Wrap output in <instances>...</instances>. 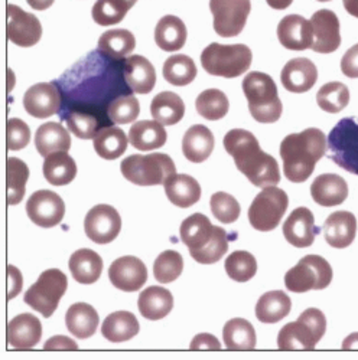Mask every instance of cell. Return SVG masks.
I'll return each instance as SVG.
<instances>
[{"label": "cell", "instance_id": "cell-1", "mask_svg": "<svg viewBox=\"0 0 358 360\" xmlns=\"http://www.w3.org/2000/svg\"><path fill=\"white\" fill-rule=\"evenodd\" d=\"M123 63L125 59H114L97 49L68 70L56 81L64 96L59 110L61 117L71 111H82L103 120L104 111H109V105L117 97L129 94L123 85Z\"/></svg>", "mask_w": 358, "mask_h": 360}, {"label": "cell", "instance_id": "cell-2", "mask_svg": "<svg viewBox=\"0 0 358 360\" xmlns=\"http://www.w3.org/2000/svg\"><path fill=\"white\" fill-rule=\"evenodd\" d=\"M224 148L254 186L264 189L280 182L276 159L263 152L253 133L245 129L230 130L224 137Z\"/></svg>", "mask_w": 358, "mask_h": 360}, {"label": "cell", "instance_id": "cell-3", "mask_svg": "<svg viewBox=\"0 0 358 360\" xmlns=\"http://www.w3.org/2000/svg\"><path fill=\"white\" fill-rule=\"evenodd\" d=\"M326 152V137L319 129L293 133L280 143L283 173L293 184H302L311 177L316 163Z\"/></svg>", "mask_w": 358, "mask_h": 360}, {"label": "cell", "instance_id": "cell-4", "mask_svg": "<svg viewBox=\"0 0 358 360\" xmlns=\"http://www.w3.org/2000/svg\"><path fill=\"white\" fill-rule=\"evenodd\" d=\"M181 239L199 264H216L228 251L226 229L214 226L202 214H194L181 224Z\"/></svg>", "mask_w": 358, "mask_h": 360}, {"label": "cell", "instance_id": "cell-5", "mask_svg": "<svg viewBox=\"0 0 358 360\" xmlns=\"http://www.w3.org/2000/svg\"><path fill=\"white\" fill-rule=\"evenodd\" d=\"M243 93L249 103L252 117L259 123H276L282 115L283 105L278 86L271 75L259 71L249 72L243 79Z\"/></svg>", "mask_w": 358, "mask_h": 360}, {"label": "cell", "instance_id": "cell-6", "mask_svg": "<svg viewBox=\"0 0 358 360\" xmlns=\"http://www.w3.org/2000/svg\"><path fill=\"white\" fill-rule=\"evenodd\" d=\"M252 49L243 44L235 45H208L201 53L202 68L214 77L237 78L243 75L252 65Z\"/></svg>", "mask_w": 358, "mask_h": 360}, {"label": "cell", "instance_id": "cell-7", "mask_svg": "<svg viewBox=\"0 0 358 360\" xmlns=\"http://www.w3.org/2000/svg\"><path fill=\"white\" fill-rule=\"evenodd\" d=\"M326 332V319L318 309L305 310L300 319L282 327L278 336L280 350H314Z\"/></svg>", "mask_w": 358, "mask_h": 360}, {"label": "cell", "instance_id": "cell-8", "mask_svg": "<svg viewBox=\"0 0 358 360\" xmlns=\"http://www.w3.org/2000/svg\"><path fill=\"white\" fill-rule=\"evenodd\" d=\"M123 176L137 186L165 185L166 180L176 174L173 160L163 153L132 155L121 165Z\"/></svg>", "mask_w": 358, "mask_h": 360}, {"label": "cell", "instance_id": "cell-9", "mask_svg": "<svg viewBox=\"0 0 358 360\" xmlns=\"http://www.w3.org/2000/svg\"><path fill=\"white\" fill-rule=\"evenodd\" d=\"M328 156L348 173L358 174V117L342 118L326 139Z\"/></svg>", "mask_w": 358, "mask_h": 360}, {"label": "cell", "instance_id": "cell-10", "mask_svg": "<svg viewBox=\"0 0 358 360\" xmlns=\"http://www.w3.org/2000/svg\"><path fill=\"white\" fill-rule=\"evenodd\" d=\"M67 287L68 281L63 271L55 268L47 269L39 276L38 281L25 292L23 300L29 307H32L44 317H51L58 309Z\"/></svg>", "mask_w": 358, "mask_h": 360}, {"label": "cell", "instance_id": "cell-11", "mask_svg": "<svg viewBox=\"0 0 358 360\" xmlns=\"http://www.w3.org/2000/svg\"><path fill=\"white\" fill-rule=\"evenodd\" d=\"M333 281V268L319 255H307L285 276V285L292 292L323 290Z\"/></svg>", "mask_w": 358, "mask_h": 360}, {"label": "cell", "instance_id": "cell-12", "mask_svg": "<svg viewBox=\"0 0 358 360\" xmlns=\"http://www.w3.org/2000/svg\"><path fill=\"white\" fill-rule=\"evenodd\" d=\"M288 206L289 198L285 191L276 186L264 188L249 207L250 225L260 232L273 231L280 224Z\"/></svg>", "mask_w": 358, "mask_h": 360}, {"label": "cell", "instance_id": "cell-13", "mask_svg": "<svg viewBox=\"0 0 358 360\" xmlns=\"http://www.w3.org/2000/svg\"><path fill=\"white\" fill-rule=\"evenodd\" d=\"M214 31L223 38L240 35L252 11L250 0H210Z\"/></svg>", "mask_w": 358, "mask_h": 360}, {"label": "cell", "instance_id": "cell-14", "mask_svg": "<svg viewBox=\"0 0 358 360\" xmlns=\"http://www.w3.org/2000/svg\"><path fill=\"white\" fill-rule=\"evenodd\" d=\"M122 229V218L110 205H97L90 209L84 219L85 235L96 244H109Z\"/></svg>", "mask_w": 358, "mask_h": 360}, {"label": "cell", "instance_id": "cell-15", "mask_svg": "<svg viewBox=\"0 0 358 360\" xmlns=\"http://www.w3.org/2000/svg\"><path fill=\"white\" fill-rule=\"evenodd\" d=\"M26 214L35 225L52 228L63 221L66 203L61 196L51 191H38L26 202Z\"/></svg>", "mask_w": 358, "mask_h": 360}, {"label": "cell", "instance_id": "cell-16", "mask_svg": "<svg viewBox=\"0 0 358 360\" xmlns=\"http://www.w3.org/2000/svg\"><path fill=\"white\" fill-rule=\"evenodd\" d=\"M6 18L8 39L15 45L29 48L41 41L42 25L35 15L25 12L16 5H8Z\"/></svg>", "mask_w": 358, "mask_h": 360}, {"label": "cell", "instance_id": "cell-17", "mask_svg": "<svg viewBox=\"0 0 358 360\" xmlns=\"http://www.w3.org/2000/svg\"><path fill=\"white\" fill-rule=\"evenodd\" d=\"M63 105V94L56 81L32 85L23 96V107L29 115L48 118L59 112Z\"/></svg>", "mask_w": 358, "mask_h": 360}, {"label": "cell", "instance_id": "cell-18", "mask_svg": "<svg viewBox=\"0 0 358 360\" xmlns=\"http://www.w3.org/2000/svg\"><path fill=\"white\" fill-rule=\"evenodd\" d=\"M109 278L116 288L133 292L144 285L147 280V268L142 259L133 255H126L111 262Z\"/></svg>", "mask_w": 358, "mask_h": 360}, {"label": "cell", "instance_id": "cell-19", "mask_svg": "<svg viewBox=\"0 0 358 360\" xmlns=\"http://www.w3.org/2000/svg\"><path fill=\"white\" fill-rule=\"evenodd\" d=\"M314 29V42L311 49L318 53H333L341 45L340 20L335 12L321 9L311 18Z\"/></svg>", "mask_w": 358, "mask_h": 360}, {"label": "cell", "instance_id": "cell-20", "mask_svg": "<svg viewBox=\"0 0 358 360\" xmlns=\"http://www.w3.org/2000/svg\"><path fill=\"white\" fill-rule=\"evenodd\" d=\"M319 229L315 226V218L308 207H296L283 224L286 241L296 248L311 247Z\"/></svg>", "mask_w": 358, "mask_h": 360}, {"label": "cell", "instance_id": "cell-21", "mask_svg": "<svg viewBox=\"0 0 358 360\" xmlns=\"http://www.w3.org/2000/svg\"><path fill=\"white\" fill-rule=\"evenodd\" d=\"M278 39L286 49L305 51L312 46L314 29L311 20L300 15L285 16L278 25Z\"/></svg>", "mask_w": 358, "mask_h": 360}, {"label": "cell", "instance_id": "cell-22", "mask_svg": "<svg viewBox=\"0 0 358 360\" xmlns=\"http://www.w3.org/2000/svg\"><path fill=\"white\" fill-rule=\"evenodd\" d=\"M42 336V324L38 317L31 313H22L8 323V345L18 350L35 347Z\"/></svg>", "mask_w": 358, "mask_h": 360}, {"label": "cell", "instance_id": "cell-23", "mask_svg": "<svg viewBox=\"0 0 358 360\" xmlns=\"http://www.w3.org/2000/svg\"><path fill=\"white\" fill-rule=\"evenodd\" d=\"M318 79V70L308 58H293L283 67L280 81L289 93L309 91Z\"/></svg>", "mask_w": 358, "mask_h": 360}, {"label": "cell", "instance_id": "cell-24", "mask_svg": "<svg viewBox=\"0 0 358 360\" xmlns=\"http://www.w3.org/2000/svg\"><path fill=\"white\" fill-rule=\"evenodd\" d=\"M125 79L129 88L136 94H149L156 84V71L147 58L132 55L123 63Z\"/></svg>", "mask_w": 358, "mask_h": 360}, {"label": "cell", "instance_id": "cell-25", "mask_svg": "<svg viewBox=\"0 0 358 360\" xmlns=\"http://www.w3.org/2000/svg\"><path fill=\"white\" fill-rule=\"evenodd\" d=\"M311 196L323 207L337 206L345 202L348 196V185L344 177L335 173H323L314 180Z\"/></svg>", "mask_w": 358, "mask_h": 360}, {"label": "cell", "instance_id": "cell-26", "mask_svg": "<svg viewBox=\"0 0 358 360\" xmlns=\"http://www.w3.org/2000/svg\"><path fill=\"white\" fill-rule=\"evenodd\" d=\"M357 233V219L354 214L340 211L331 214L323 224L325 241L334 248L342 250L352 244Z\"/></svg>", "mask_w": 358, "mask_h": 360}, {"label": "cell", "instance_id": "cell-27", "mask_svg": "<svg viewBox=\"0 0 358 360\" xmlns=\"http://www.w3.org/2000/svg\"><path fill=\"white\" fill-rule=\"evenodd\" d=\"M137 307L144 319L156 321L166 317L172 311L173 295L166 288L152 285L140 292Z\"/></svg>", "mask_w": 358, "mask_h": 360}, {"label": "cell", "instance_id": "cell-28", "mask_svg": "<svg viewBox=\"0 0 358 360\" xmlns=\"http://www.w3.org/2000/svg\"><path fill=\"white\" fill-rule=\"evenodd\" d=\"M214 143V134L210 129L195 124L187 130L183 139L184 156L192 163H202L211 156Z\"/></svg>", "mask_w": 358, "mask_h": 360}, {"label": "cell", "instance_id": "cell-29", "mask_svg": "<svg viewBox=\"0 0 358 360\" xmlns=\"http://www.w3.org/2000/svg\"><path fill=\"white\" fill-rule=\"evenodd\" d=\"M68 266L77 283L88 285L100 278L103 273V259L96 251L82 248L70 257Z\"/></svg>", "mask_w": 358, "mask_h": 360}, {"label": "cell", "instance_id": "cell-30", "mask_svg": "<svg viewBox=\"0 0 358 360\" xmlns=\"http://www.w3.org/2000/svg\"><path fill=\"white\" fill-rule=\"evenodd\" d=\"M165 193L178 207H191L201 198V186L190 174H173L165 182Z\"/></svg>", "mask_w": 358, "mask_h": 360}, {"label": "cell", "instance_id": "cell-31", "mask_svg": "<svg viewBox=\"0 0 358 360\" xmlns=\"http://www.w3.org/2000/svg\"><path fill=\"white\" fill-rule=\"evenodd\" d=\"M66 323L68 332L73 336L78 339H88L96 333L100 319L93 306L87 303H75L67 310Z\"/></svg>", "mask_w": 358, "mask_h": 360}, {"label": "cell", "instance_id": "cell-32", "mask_svg": "<svg viewBox=\"0 0 358 360\" xmlns=\"http://www.w3.org/2000/svg\"><path fill=\"white\" fill-rule=\"evenodd\" d=\"M140 330L139 321L130 311H116L107 316L101 326V335L111 343H123L133 339Z\"/></svg>", "mask_w": 358, "mask_h": 360}, {"label": "cell", "instance_id": "cell-33", "mask_svg": "<svg viewBox=\"0 0 358 360\" xmlns=\"http://www.w3.org/2000/svg\"><path fill=\"white\" fill-rule=\"evenodd\" d=\"M187 35L185 23L173 15H166L156 25L155 42L162 51L175 52L184 48Z\"/></svg>", "mask_w": 358, "mask_h": 360}, {"label": "cell", "instance_id": "cell-34", "mask_svg": "<svg viewBox=\"0 0 358 360\" xmlns=\"http://www.w3.org/2000/svg\"><path fill=\"white\" fill-rule=\"evenodd\" d=\"M35 147L44 158L55 152H68L71 147L70 133L58 123L42 124L35 134Z\"/></svg>", "mask_w": 358, "mask_h": 360}, {"label": "cell", "instance_id": "cell-35", "mask_svg": "<svg viewBox=\"0 0 358 360\" xmlns=\"http://www.w3.org/2000/svg\"><path fill=\"white\" fill-rule=\"evenodd\" d=\"M168 134L163 124L158 122H149V120H142V122L135 123L129 131V143L142 152H149V150H156L166 143Z\"/></svg>", "mask_w": 358, "mask_h": 360}, {"label": "cell", "instance_id": "cell-36", "mask_svg": "<svg viewBox=\"0 0 358 360\" xmlns=\"http://www.w3.org/2000/svg\"><path fill=\"white\" fill-rule=\"evenodd\" d=\"M292 309V302L282 290L263 294L256 304V317L266 324H273L283 320Z\"/></svg>", "mask_w": 358, "mask_h": 360}, {"label": "cell", "instance_id": "cell-37", "mask_svg": "<svg viewBox=\"0 0 358 360\" xmlns=\"http://www.w3.org/2000/svg\"><path fill=\"white\" fill-rule=\"evenodd\" d=\"M44 176L54 186L70 185L77 176V165L67 152H55L45 158Z\"/></svg>", "mask_w": 358, "mask_h": 360}, {"label": "cell", "instance_id": "cell-38", "mask_svg": "<svg viewBox=\"0 0 358 360\" xmlns=\"http://www.w3.org/2000/svg\"><path fill=\"white\" fill-rule=\"evenodd\" d=\"M151 114L155 118V122L163 126H173L184 118L185 104L178 94L163 91L152 100Z\"/></svg>", "mask_w": 358, "mask_h": 360}, {"label": "cell", "instance_id": "cell-39", "mask_svg": "<svg viewBox=\"0 0 358 360\" xmlns=\"http://www.w3.org/2000/svg\"><path fill=\"white\" fill-rule=\"evenodd\" d=\"M223 339L228 350H254L257 343L253 324L240 317L226 323Z\"/></svg>", "mask_w": 358, "mask_h": 360}, {"label": "cell", "instance_id": "cell-40", "mask_svg": "<svg viewBox=\"0 0 358 360\" xmlns=\"http://www.w3.org/2000/svg\"><path fill=\"white\" fill-rule=\"evenodd\" d=\"M128 143L129 137H126L122 129L106 126L94 137V150L100 158L114 160L126 152Z\"/></svg>", "mask_w": 358, "mask_h": 360}, {"label": "cell", "instance_id": "cell-41", "mask_svg": "<svg viewBox=\"0 0 358 360\" xmlns=\"http://www.w3.org/2000/svg\"><path fill=\"white\" fill-rule=\"evenodd\" d=\"M136 48V39L128 29H113L99 39V49L114 59H125Z\"/></svg>", "mask_w": 358, "mask_h": 360}, {"label": "cell", "instance_id": "cell-42", "mask_svg": "<svg viewBox=\"0 0 358 360\" xmlns=\"http://www.w3.org/2000/svg\"><path fill=\"white\" fill-rule=\"evenodd\" d=\"M197 77V67L187 55H172L163 64V78L176 86L191 84Z\"/></svg>", "mask_w": 358, "mask_h": 360}, {"label": "cell", "instance_id": "cell-43", "mask_svg": "<svg viewBox=\"0 0 358 360\" xmlns=\"http://www.w3.org/2000/svg\"><path fill=\"white\" fill-rule=\"evenodd\" d=\"M29 179V169L25 162L18 158H9L6 163V189L8 205H18L26 192V182Z\"/></svg>", "mask_w": 358, "mask_h": 360}, {"label": "cell", "instance_id": "cell-44", "mask_svg": "<svg viewBox=\"0 0 358 360\" xmlns=\"http://www.w3.org/2000/svg\"><path fill=\"white\" fill-rule=\"evenodd\" d=\"M195 108H197V112L205 120L216 122V120H221L223 117L227 115L230 110V103L227 96L223 91L211 88V89H205V91H202L197 97Z\"/></svg>", "mask_w": 358, "mask_h": 360}, {"label": "cell", "instance_id": "cell-45", "mask_svg": "<svg viewBox=\"0 0 358 360\" xmlns=\"http://www.w3.org/2000/svg\"><path fill=\"white\" fill-rule=\"evenodd\" d=\"M316 103L321 110L330 114L342 111L350 103V91L342 82H328L319 88L316 94Z\"/></svg>", "mask_w": 358, "mask_h": 360}, {"label": "cell", "instance_id": "cell-46", "mask_svg": "<svg viewBox=\"0 0 358 360\" xmlns=\"http://www.w3.org/2000/svg\"><path fill=\"white\" fill-rule=\"evenodd\" d=\"M226 271L237 283L250 281L257 273V261L247 251H234L226 259Z\"/></svg>", "mask_w": 358, "mask_h": 360}, {"label": "cell", "instance_id": "cell-47", "mask_svg": "<svg viewBox=\"0 0 358 360\" xmlns=\"http://www.w3.org/2000/svg\"><path fill=\"white\" fill-rule=\"evenodd\" d=\"M68 130L82 140H93L101 127V120L92 114L82 111H71L63 115Z\"/></svg>", "mask_w": 358, "mask_h": 360}, {"label": "cell", "instance_id": "cell-48", "mask_svg": "<svg viewBox=\"0 0 358 360\" xmlns=\"http://www.w3.org/2000/svg\"><path fill=\"white\" fill-rule=\"evenodd\" d=\"M184 271L183 255L176 251L162 252L154 264V276L161 284L175 281Z\"/></svg>", "mask_w": 358, "mask_h": 360}, {"label": "cell", "instance_id": "cell-49", "mask_svg": "<svg viewBox=\"0 0 358 360\" xmlns=\"http://www.w3.org/2000/svg\"><path fill=\"white\" fill-rule=\"evenodd\" d=\"M109 120L114 124H128L133 123L139 117L140 105L135 96L126 94L117 97L110 105H109Z\"/></svg>", "mask_w": 358, "mask_h": 360}, {"label": "cell", "instance_id": "cell-50", "mask_svg": "<svg viewBox=\"0 0 358 360\" xmlns=\"http://www.w3.org/2000/svg\"><path fill=\"white\" fill-rule=\"evenodd\" d=\"M130 9L121 0H97L92 15L97 25L110 26L121 23Z\"/></svg>", "mask_w": 358, "mask_h": 360}, {"label": "cell", "instance_id": "cell-51", "mask_svg": "<svg viewBox=\"0 0 358 360\" xmlns=\"http://www.w3.org/2000/svg\"><path fill=\"white\" fill-rule=\"evenodd\" d=\"M213 215L223 224H233L242 214L240 203L237 199L226 192H217L210 200Z\"/></svg>", "mask_w": 358, "mask_h": 360}, {"label": "cell", "instance_id": "cell-52", "mask_svg": "<svg viewBox=\"0 0 358 360\" xmlns=\"http://www.w3.org/2000/svg\"><path fill=\"white\" fill-rule=\"evenodd\" d=\"M31 141V130L20 118H9L6 126V146L8 150L18 152Z\"/></svg>", "mask_w": 358, "mask_h": 360}, {"label": "cell", "instance_id": "cell-53", "mask_svg": "<svg viewBox=\"0 0 358 360\" xmlns=\"http://www.w3.org/2000/svg\"><path fill=\"white\" fill-rule=\"evenodd\" d=\"M341 71L348 78H358V44L344 53L341 59Z\"/></svg>", "mask_w": 358, "mask_h": 360}, {"label": "cell", "instance_id": "cell-54", "mask_svg": "<svg viewBox=\"0 0 358 360\" xmlns=\"http://www.w3.org/2000/svg\"><path fill=\"white\" fill-rule=\"evenodd\" d=\"M190 349L191 350H221V345L216 336L201 333L192 339Z\"/></svg>", "mask_w": 358, "mask_h": 360}, {"label": "cell", "instance_id": "cell-55", "mask_svg": "<svg viewBox=\"0 0 358 360\" xmlns=\"http://www.w3.org/2000/svg\"><path fill=\"white\" fill-rule=\"evenodd\" d=\"M22 276L18 268L13 265H8V300L15 298L22 288Z\"/></svg>", "mask_w": 358, "mask_h": 360}, {"label": "cell", "instance_id": "cell-56", "mask_svg": "<svg viewBox=\"0 0 358 360\" xmlns=\"http://www.w3.org/2000/svg\"><path fill=\"white\" fill-rule=\"evenodd\" d=\"M44 350H78V346L67 336H54L45 343Z\"/></svg>", "mask_w": 358, "mask_h": 360}, {"label": "cell", "instance_id": "cell-57", "mask_svg": "<svg viewBox=\"0 0 358 360\" xmlns=\"http://www.w3.org/2000/svg\"><path fill=\"white\" fill-rule=\"evenodd\" d=\"M26 2L35 11H45L54 5L55 0H26Z\"/></svg>", "mask_w": 358, "mask_h": 360}, {"label": "cell", "instance_id": "cell-58", "mask_svg": "<svg viewBox=\"0 0 358 360\" xmlns=\"http://www.w3.org/2000/svg\"><path fill=\"white\" fill-rule=\"evenodd\" d=\"M293 0H266V4L271 6L272 9L276 11H285L292 5Z\"/></svg>", "mask_w": 358, "mask_h": 360}, {"label": "cell", "instance_id": "cell-59", "mask_svg": "<svg viewBox=\"0 0 358 360\" xmlns=\"http://www.w3.org/2000/svg\"><path fill=\"white\" fill-rule=\"evenodd\" d=\"M342 349H344V350H358V333L350 335V336L342 342Z\"/></svg>", "mask_w": 358, "mask_h": 360}, {"label": "cell", "instance_id": "cell-60", "mask_svg": "<svg viewBox=\"0 0 358 360\" xmlns=\"http://www.w3.org/2000/svg\"><path fill=\"white\" fill-rule=\"evenodd\" d=\"M345 11L351 15L358 18V0H342Z\"/></svg>", "mask_w": 358, "mask_h": 360}, {"label": "cell", "instance_id": "cell-61", "mask_svg": "<svg viewBox=\"0 0 358 360\" xmlns=\"http://www.w3.org/2000/svg\"><path fill=\"white\" fill-rule=\"evenodd\" d=\"M121 2H122V4H125L129 9H132V8L135 6V4L137 2V0H121Z\"/></svg>", "mask_w": 358, "mask_h": 360}, {"label": "cell", "instance_id": "cell-62", "mask_svg": "<svg viewBox=\"0 0 358 360\" xmlns=\"http://www.w3.org/2000/svg\"><path fill=\"white\" fill-rule=\"evenodd\" d=\"M318 2H331V0H318Z\"/></svg>", "mask_w": 358, "mask_h": 360}]
</instances>
